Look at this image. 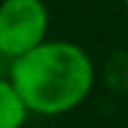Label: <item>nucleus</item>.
I'll use <instances>...</instances> for the list:
<instances>
[{"instance_id":"nucleus-1","label":"nucleus","mask_w":128,"mask_h":128,"mask_svg":"<svg viewBox=\"0 0 128 128\" xmlns=\"http://www.w3.org/2000/svg\"><path fill=\"white\" fill-rule=\"evenodd\" d=\"M8 78L30 113L63 116L78 108L93 90L90 55L70 40H43L10 60Z\"/></svg>"},{"instance_id":"nucleus-2","label":"nucleus","mask_w":128,"mask_h":128,"mask_svg":"<svg viewBox=\"0 0 128 128\" xmlns=\"http://www.w3.org/2000/svg\"><path fill=\"white\" fill-rule=\"evenodd\" d=\"M50 13L43 0H0V55L13 60L48 38Z\"/></svg>"},{"instance_id":"nucleus-3","label":"nucleus","mask_w":128,"mask_h":128,"mask_svg":"<svg viewBox=\"0 0 128 128\" xmlns=\"http://www.w3.org/2000/svg\"><path fill=\"white\" fill-rule=\"evenodd\" d=\"M30 110L10 78H0V128H23Z\"/></svg>"},{"instance_id":"nucleus-4","label":"nucleus","mask_w":128,"mask_h":128,"mask_svg":"<svg viewBox=\"0 0 128 128\" xmlns=\"http://www.w3.org/2000/svg\"><path fill=\"white\" fill-rule=\"evenodd\" d=\"M123 5H126V10H128V0H123Z\"/></svg>"}]
</instances>
